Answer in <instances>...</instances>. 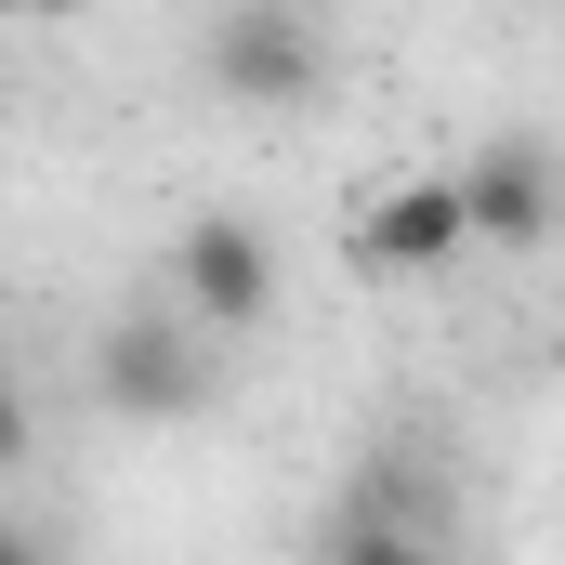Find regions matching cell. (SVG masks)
<instances>
[{
    "label": "cell",
    "instance_id": "obj_1",
    "mask_svg": "<svg viewBox=\"0 0 565 565\" xmlns=\"http://www.w3.org/2000/svg\"><path fill=\"white\" fill-rule=\"evenodd\" d=\"M171 316H184L198 342L264 329V316H277V237H264L250 211H198V224L171 237Z\"/></svg>",
    "mask_w": 565,
    "mask_h": 565
},
{
    "label": "cell",
    "instance_id": "obj_2",
    "mask_svg": "<svg viewBox=\"0 0 565 565\" xmlns=\"http://www.w3.org/2000/svg\"><path fill=\"white\" fill-rule=\"evenodd\" d=\"M93 395H106V422H198V395H211V342L171 316V302H145V316H106V342H93Z\"/></svg>",
    "mask_w": 565,
    "mask_h": 565
},
{
    "label": "cell",
    "instance_id": "obj_3",
    "mask_svg": "<svg viewBox=\"0 0 565 565\" xmlns=\"http://www.w3.org/2000/svg\"><path fill=\"white\" fill-rule=\"evenodd\" d=\"M198 79H211L224 106H302V93L329 79V26H316V13H277V0H237V13H211Z\"/></svg>",
    "mask_w": 565,
    "mask_h": 565
},
{
    "label": "cell",
    "instance_id": "obj_4",
    "mask_svg": "<svg viewBox=\"0 0 565 565\" xmlns=\"http://www.w3.org/2000/svg\"><path fill=\"white\" fill-rule=\"evenodd\" d=\"M460 224H473V250H540L565 224V158L540 132H500L460 158Z\"/></svg>",
    "mask_w": 565,
    "mask_h": 565
},
{
    "label": "cell",
    "instance_id": "obj_5",
    "mask_svg": "<svg viewBox=\"0 0 565 565\" xmlns=\"http://www.w3.org/2000/svg\"><path fill=\"white\" fill-rule=\"evenodd\" d=\"M473 250V224H460V171H395L369 211H355V264L369 277H447Z\"/></svg>",
    "mask_w": 565,
    "mask_h": 565
},
{
    "label": "cell",
    "instance_id": "obj_6",
    "mask_svg": "<svg viewBox=\"0 0 565 565\" xmlns=\"http://www.w3.org/2000/svg\"><path fill=\"white\" fill-rule=\"evenodd\" d=\"M329 565H434V526H422V513H382V500H355V513L329 526Z\"/></svg>",
    "mask_w": 565,
    "mask_h": 565
},
{
    "label": "cell",
    "instance_id": "obj_7",
    "mask_svg": "<svg viewBox=\"0 0 565 565\" xmlns=\"http://www.w3.org/2000/svg\"><path fill=\"white\" fill-rule=\"evenodd\" d=\"M0 565H66V540H53L40 513H0Z\"/></svg>",
    "mask_w": 565,
    "mask_h": 565
},
{
    "label": "cell",
    "instance_id": "obj_8",
    "mask_svg": "<svg viewBox=\"0 0 565 565\" xmlns=\"http://www.w3.org/2000/svg\"><path fill=\"white\" fill-rule=\"evenodd\" d=\"M26 447H40V422H26V382H13V369H0V473H13V460H26Z\"/></svg>",
    "mask_w": 565,
    "mask_h": 565
}]
</instances>
